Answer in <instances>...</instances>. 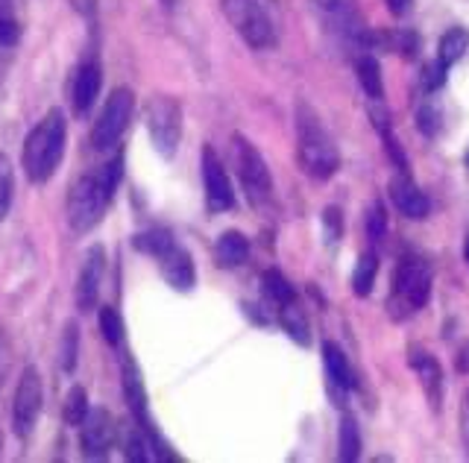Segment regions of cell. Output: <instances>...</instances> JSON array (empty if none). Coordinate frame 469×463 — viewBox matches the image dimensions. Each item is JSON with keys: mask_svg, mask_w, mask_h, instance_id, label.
Wrapping results in <instances>:
<instances>
[{"mask_svg": "<svg viewBox=\"0 0 469 463\" xmlns=\"http://www.w3.org/2000/svg\"><path fill=\"white\" fill-rule=\"evenodd\" d=\"M65 141H68L65 112L62 109H51V112L30 129V136L23 141V150H21L23 174H27L33 185H44V182L53 179L59 165H62Z\"/></svg>", "mask_w": 469, "mask_h": 463, "instance_id": "6da1fadb", "label": "cell"}, {"mask_svg": "<svg viewBox=\"0 0 469 463\" xmlns=\"http://www.w3.org/2000/svg\"><path fill=\"white\" fill-rule=\"evenodd\" d=\"M296 158L305 176L320 182L332 179L341 167L338 144L308 103H296Z\"/></svg>", "mask_w": 469, "mask_h": 463, "instance_id": "7a4b0ae2", "label": "cell"}, {"mask_svg": "<svg viewBox=\"0 0 469 463\" xmlns=\"http://www.w3.org/2000/svg\"><path fill=\"white\" fill-rule=\"evenodd\" d=\"M232 150H235L238 179H240V188H244L247 203L252 209H267L273 200V176H270L267 162H264V156L256 150V144L240 136V132L232 136Z\"/></svg>", "mask_w": 469, "mask_h": 463, "instance_id": "3957f363", "label": "cell"}, {"mask_svg": "<svg viewBox=\"0 0 469 463\" xmlns=\"http://www.w3.org/2000/svg\"><path fill=\"white\" fill-rule=\"evenodd\" d=\"M109 203H112V197L106 194L100 174L98 176L94 174L80 176L74 185H70V194H68V223H70V229H74L77 235H86V232H91L103 221L106 205Z\"/></svg>", "mask_w": 469, "mask_h": 463, "instance_id": "277c9868", "label": "cell"}, {"mask_svg": "<svg viewBox=\"0 0 469 463\" xmlns=\"http://www.w3.org/2000/svg\"><path fill=\"white\" fill-rule=\"evenodd\" d=\"M144 124H147L150 141L159 156L174 158L183 141V106L174 97L155 94L144 109Z\"/></svg>", "mask_w": 469, "mask_h": 463, "instance_id": "5b68a950", "label": "cell"}, {"mask_svg": "<svg viewBox=\"0 0 469 463\" xmlns=\"http://www.w3.org/2000/svg\"><path fill=\"white\" fill-rule=\"evenodd\" d=\"M223 12L235 27V33L252 51H267V47L276 44L273 21L258 0H223Z\"/></svg>", "mask_w": 469, "mask_h": 463, "instance_id": "8992f818", "label": "cell"}, {"mask_svg": "<svg viewBox=\"0 0 469 463\" xmlns=\"http://www.w3.org/2000/svg\"><path fill=\"white\" fill-rule=\"evenodd\" d=\"M132 112H136V94H132V89H115L109 94V100H106L100 118L94 120V129H91L94 150H112L115 144L124 138Z\"/></svg>", "mask_w": 469, "mask_h": 463, "instance_id": "52a82bcc", "label": "cell"}, {"mask_svg": "<svg viewBox=\"0 0 469 463\" xmlns=\"http://www.w3.org/2000/svg\"><path fill=\"white\" fill-rule=\"evenodd\" d=\"M431 297V270L426 267V261L419 259H402L399 267L393 273V299L390 306H399L411 314L419 311Z\"/></svg>", "mask_w": 469, "mask_h": 463, "instance_id": "ba28073f", "label": "cell"}, {"mask_svg": "<svg viewBox=\"0 0 469 463\" xmlns=\"http://www.w3.org/2000/svg\"><path fill=\"white\" fill-rule=\"evenodd\" d=\"M44 405V384L42 373L35 367H27L18 379L15 387V402H12V425H15L18 437H30L35 422H39V413Z\"/></svg>", "mask_w": 469, "mask_h": 463, "instance_id": "9c48e42d", "label": "cell"}, {"mask_svg": "<svg viewBox=\"0 0 469 463\" xmlns=\"http://www.w3.org/2000/svg\"><path fill=\"white\" fill-rule=\"evenodd\" d=\"M202 185H206V205L211 214L235 209V188L211 144L202 147Z\"/></svg>", "mask_w": 469, "mask_h": 463, "instance_id": "30bf717a", "label": "cell"}, {"mask_svg": "<svg viewBox=\"0 0 469 463\" xmlns=\"http://www.w3.org/2000/svg\"><path fill=\"white\" fill-rule=\"evenodd\" d=\"M117 425L112 420V413L106 408H91L89 417L80 425V446L82 455L89 460H103L109 458V449L115 446Z\"/></svg>", "mask_w": 469, "mask_h": 463, "instance_id": "8fae6325", "label": "cell"}, {"mask_svg": "<svg viewBox=\"0 0 469 463\" xmlns=\"http://www.w3.org/2000/svg\"><path fill=\"white\" fill-rule=\"evenodd\" d=\"M103 270H106V252L98 243L86 252V261H82V270L77 279V308L82 314L94 311L100 299V285H103Z\"/></svg>", "mask_w": 469, "mask_h": 463, "instance_id": "7c38bea8", "label": "cell"}, {"mask_svg": "<svg viewBox=\"0 0 469 463\" xmlns=\"http://www.w3.org/2000/svg\"><path fill=\"white\" fill-rule=\"evenodd\" d=\"M390 200L396 205V212L405 214L408 221H426L431 212L428 197L419 191V185L405 174V170L390 179Z\"/></svg>", "mask_w": 469, "mask_h": 463, "instance_id": "4fadbf2b", "label": "cell"}, {"mask_svg": "<svg viewBox=\"0 0 469 463\" xmlns=\"http://www.w3.org/2000/svg\"><path fill=\"white\" fill-rule=\"evenodd\" d=\"M103 85V68L98 59H82L80 68L74 71V85H70V100H74L77 115H86L94 106Z\"/></svg>", "mask_w": 469, "mask_h": 463, "instance_id": "5bb4252c", "label": "cell"}, {"mask_svg": "<svg viewBox=\"0 0 469 463\" xmlns=\"http://www.w3.org/2000/svg\"><path fill=\"white\" fill-rule=\"evenodd\" d=\"M159 267H162L164 282L171 285L174 290H191L197 285L194 259H191V252L179 247V243H174L171 250H164L159 255Z\"/></svg>", "mask_w": 469, "mask_h": 463, "instance_id": "9a60e30c", "label": "cell"}, {"mask_svg": "<svg viewBox=\"0 0 469 463\" xmlns=\"http://www.w3.org/2000/svg\"><path fill=\"white\" fill-rule=\"evenodd\" d=\"M411 367L419 375V384H423V393L431 402V408L440 411V399H443V370L440 361L431 355V352H411Z\"/></svg>", "mask_w": 469, "mask_h": 463, "instance_id": "2e32d148", "label": "cell"}, {"mask_svg": "<svg viewBox=\"0 0 469 463\" xmlns=\"http://www.w3.org/2000/svg\"><path fill=\"white\" fill-rule=\"evenodd\" d=\"M214 259H218V264L226 267V270L240 267L249 259V238L244 235V232H235V229L223 232L218 243H214Z\"/></svg>", "mask_w": 469, "mask_h": 463, "instance_id": "e0dca14e", "label": "cell"}, {"mask_svg": "<svg viewBox=\"0 0 469 463\" xmlns=\"http://www.w3.org/2000/svg\"><path fill=\"white\" fill-rule=\"evenodd\" d=\"M314 6L334 30H341V33L358 30V9L352 6V0H314Z\"/></svg>", "mask_w": 469, "mask_h": 463, "instance_id": "ac0fdd59", "label": "cell"}, {"mask_svg": "<svg viewBox=\"0 0 469 463\" xmlns=\"http://www.w3.org/2000/svg\"><path fill=\"white\" fill-rule=\"evenodd\" d=\"M323 364H326L329 382L334 387H341V390L355 387V375H352L350 361H346L343 349L338 344H332V340H326V344H323Z\"/></svg>", "mask_w": 469, "mask_h": 463, "instance_id": "d6986e66", "label": "cell"}, {"mask_svg": "<svg viewBox=\"0 0 469 463\" xmlns=\"http://www.w3.org/2000/svg\"><path fill=\"white\" fill-rule=\"evenodd\" d=\"M282 328L287 332V337L294 340L296 346H311V326H308V317H305V308L299 306L296 297L287 299L282 306Z\"/></svg>", "mask_w": 469, "mask_h": 463, "instance_id": "ffe728a7", "label": "cell"}, {"mask_svg": "<svg viewBox=\"0 0 469 463\" xmlns=\"http://www.w3.org/2000/svg\"><path fill=\"white\" fill-rule=\"evenodd\" d=\"M355 74H358V82L361 89H364V94L370 97V100H384V82H381V65L376 56H358L355 59Z\"/></svg>", "mask_w": 469, "mask_h": 463, "instance_id": "44dd1931", "label": "cell"}, {"mask_svg": "<svg viewBox=\"0 0 469 463\" xmlns=\"http://www.w3.org/2000/svg\"><path fill=\"white\" fill-rule=\"evenodd\" d=\"M376 276H379V255L367 250L364 255L358 259L355 264V273H352V294L355 297H370L372 294V285H376Z\"/></svg>", "mask_w": 469, "mask_h": 463, "instance_id": "7402d4cb", "label": "cell"}, {"mask_svg": "<svg viewBox=\"0 0 469 463\" xmlns=\"http://www.w3.org/2000/svg\"><path fill=\"white\" fill-rule=\"evenodd\" d=\"M466 51H469V33L464 27H452L443 33V39L437 44V59L452 68L455 62H461Z\"/></svg>", "mask_w": 469, "mask_h": 463, "instance_id": "603a6c76", "label": "cell"}, {"mask_svg": "<svg viewBox=\"0 0 469 463\" xmlns=\"http://www.w3.org/2000/svg\"><path fill=\"white\" fill-rule=\"evenodd\" d=\"M89 393H86V387L82 384H74L68 390V396H65V408H62V420L65 425H70V429H80L82 420L89 417Z\"/></svg>", "mask_w": 469, "mask_h": 463, "instance_id": "cb8c5ba5", "label": "cell"}, {"mask_svg": "<svg viewBox=\"0 0 469 463\" xmlns=\"http://www.w3.org/2000/svg\"><path fill=\"white\" fill-rule=\"evenodd\" d=\"M174 235L167 229H147V232H138L136 238H132V247H136L138 252H147V255H155V259H159V255L164 252V250H171L174 247Z\"/></svg>", "mask_w": 469, "mask_h": 463, "instance_id": "d4e9b609", "label": "cell"}, {"mask_svg": "<svg viewBox=\"0 0 469 463\" xmlns=\"http://www.w3.org/2000/svg\"><path fill=\"white\" fill-rule=\"evenodd\" d=\"M77 352H80V326L74 320H68L65 335H62V346H59V361H62L65 373L77 370Z\"/></svg>", "mask_w": 469, "mask_h": 463, "instance_id": "484cf974", "label": "cell"}, {"mask_svg": "<svg viewBox=\"0 0 469 463\" xmlns=\"http://www.w3.org/2000/svg\"><path fill=\"white\" fill-rule=\"evenodd\" d=\"M361 458V431H358V422L352 417H343L341 420V460L343 463H352Z\"/></svg>", "mask_w": 469, "mask_h": 463, "instance_id": "4316f807", "label": "cell"}, {"mask_svg": "<svg viewBox=\"0 0 469 463\" xmlns=\"http://www.w3.org/2000/svg\"><path fill=\"white\" fill-rule=\"evenodd\" d=\"M12 197H15V170H12L9 158L0 153V223L6 221L12 209Z\"/></svg>", "mask_w": 469, "mask_h": 463, "instance_id": "83f0119b", "label": "cell"}, {"mask_svg": "<svg viewBox=\"0 0 469 463\" xmlns=\"http://www.w3.org/2000/svg\"><path fill=\"white\" fill-rule=\"evenodd\" d=\"M261 285H264V294H267L273 302H279V306H285L287 299H294V288L291 282L276 270V267H270V270H264L261 276Z\"/></svg>", "mask_w": 469, "mask_h": 463, "instance_id": "f1b7e54d", "label": "cell"}, {"mask_svg": "<svg viewBox=\"0 0 469 463\" xmlns=\"http://www.w3.org/2000/svg\"><path fill=\"white\" fill-rule=\"evenodd\" d=\"M98 323H100V332L106 337V344H109V346H120V344H124V320H120L117 308L103 306L100 314H98Z\"/></svg>", "mask_w": 469, "mask_h": 463, "instance_id": "f546056e", "label": "cell"}, {"mask_svg": "<svg viewBox=\"0 0 469 463\" xmlns=\"http://www.w3.org/2000/svg\"><path fill=\"white\" fill-rule=\"evenodd\" d=\"M417 127L423 136L428 138H435L440 127H443V112H440V103L435 100H426L423 106H419V112H417Z\"/></svg>", "mask_w": 469, "mask_h": 463, "instance_id": "4dcf8cb0", "label": "cell"}, {"mask_svg": "<svg viewBox=\"0 0 469 463\" xmlns=\"http://www.w3.org/2000/svg\"><path fill=\"white\" fill-rule=\"evenodd\" d=\"M21 39V24L12 15L9 0H0V47H15Z\"/></svg>", "mask_w": 469, "mask_h": 463, "instance_id": "1f68e13d", "label": "cell"}, {"mask_svg": "<svg viewBox=\"0 0 469 463\" xmlns=\"http://www.w3.org/2000/svg\"><path fill=\"white\" fill-rule=\"evenodd\" d=\"M124 458L132 460V463H144V460H150V458H153L150 440H147V434H144L141 429H136V431H129V434H127Z\"/></svg>", "mask_w": 469, "mask_h": 463, "instance_id": "d6a6232c", "label": "cell"}, {"mask_svg": "<svg viewBox=\"0 0 469 463\" xmlns=\"http://www.w3.org/2000/svg\"><path fill=\"white\" fill-rule=\"evenodd\" d=\"M384 232H388V209H384L381 200H372L367 212V235L370 241H381Z\"/></svg>", "mask_w": 469, "mask_h": 463, "instance_id": "836d02e7", "label": "cell"}, {"mask_svg": "<svg viewBox=\"0 0 469 463\" xmlns=\"http://www.w3.org/2000/svg\"><path fill=\"white\" fill-rule=\"evenodd\" d=\"M323 235H326V243H338L343 235V212L338 205H329L323 212Z\"/></svg>", "mask_w": 469, "mask_h": 463, "instance_id": "e575fe53", "label": "cell"}, {"mask_svg": "<svg viewBox=\"0 0 469 463\" xmlns=\"http://www.w3.org/2000/svg\"><path fill=\"white\" fill-rule=\"evenodd\" d=\"M100 179H103L106 194H109V197H115V191H117V185H120V179H124V153H117V156L112 158V162L103 167Z\"/></svg>", "mask_w": 469, "mask_h": 463, "instance_id": "d590c367", "label": "cell"}, {"mask_svg": "<svg viewBox=\"0 0 469 463\" xmlns=\"http://www.w3.org/2000/svg\"><path fill=\"white\" fill-rule=\"evenodd\" d=\"M446 71H449V65L440 62V59H435V62H428L426 71H423V85H426V91H437L440 85L446 82Z\"/></svg>", "mask_w": 469, "mask_h": 463, "instance_id": "8d00e7d4", "label": "cell"}, {"mask_svg": "<svg viewBox=\"0 0 469 463\" xmlns=\"http://www.w3.org/2000/svg\"><path fill=\"white\" fill-rule=\"evenodd\" d=\"M9 373H12V349H9V340H6L4 326H0V387L6 384Z\"/></svg>", "mask_w": 469, "mask_h": 463, "instance_id": "74e56055", "label": "cell"}, {"mask_svg": "<svg viewBox=\"0 0 469 463\" xmlns=\"http://www.w3.org/2000/svg\"><path fill=\"white\" fill-rule=\"evenodd\" d=\"M461 440H464L466 455H469V387L464 390V396H461Z\"/></svg>", "mask_w": 469, "mask_h": 463, "instance_id": "f35d334b", "label": "cell"}, {"mask_svg": "<svg viewBox=\"0 0 469 463\" xmlns=\"http://www.w3.org/2000/svg\"><path fill=\"white\" fill-rule=\"evenodd\" d=\"M414 0H388V9L393 12V15H405L408 9H411Z\"/></svg>", "mask_w": 469, "mask_h": 463, "instance_id": "ab89813d", "label": "cell"}, {"mask_svg": "<svg viewBox=\"0 0 469 463\" xmlns=\"http://www.w3.org/2000/svg\"><path fill=\"white\" fill-rule=\"evenodd\" d=\"M464 259H466V264H469V238H466V243H464Z\"/></svg>", "mask_w": 469, "mask_h": 463, "instance_id": "60d3db41", "label": "cell"}, {"mask_svg": "<svg viewBox=\"0 0 469 463\" xmlns=\"http://www.w3.org/2000/svg\"><path fill=\"white\" fill-rule=\"evenodd\" d=\"M162 4H164L167 9H174V6H176V0H162Z\"/></svg>", "mask_w": 469, "mask_h": 463, "instance_id": "b9f144b4", "label": "cell"}, {"mask_svg": "<svg viewBox=\"0 0 469 463\" xmlns=\"http://www.w3.org/2000/svg\"><path fill=\"white\" fill-rule=\"evenodd\" d=\"M0 455H4V434H0Z\"/></svg>", "mask_w": 469, "mask_h": 463, "instance_id": "7bdbcfd3", "label": "cell"}, {"mask_svg": "<svg viewBox=\"0 0 469 463\" xmlns=\"http://www.w3.org/2000/svg\"><path fill=\"white\" fill-rule=\"evenodd\" d=\"M466 162H469V156H466Z\"/></svg>", "mask_w": 469, "mask_h": 463, "instance_id": "ee69618b", "label": "cell"}]
</instances>
